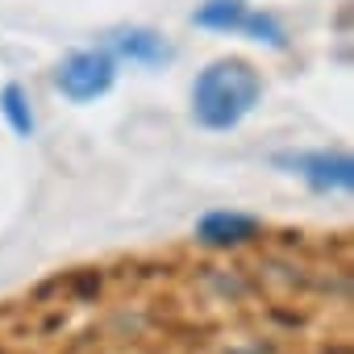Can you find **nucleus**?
<instances>
[{"label":"nucleus","instance_id":"1","mask_svg":"<svg viewBox=\"0 0 354 354\" xmlns=\"http://www.w3.org/2000/svg\"><path fill=\"white\" fill-rule=\"evenodd\" d=\"M263 96V75L246 59H213L192 84V117L205 129H234L242 125Z\"/></svg>","mask_w":354,"mask_h":354},{"label":"nucleus","instance_id":"2","mask_svg":"<svg viewBox=\"0 0 354 354\" xmlns=\"http://www.w3.org/2000/svg\"><path fill=\"white\" fill-rule=\"evenodd\" d=\"M113 80H117V59H113L104 46H96V50H75V55H67V59L59 63V71H55V88H59L67 100H75V104L100 100V96L113 88Z\"/></svg>","mask_w":354,"mask_h":354},{"label":"nucleus","instance_id":"3","mask_svg":"<svg viewBox=\"0 0 354 354\" xmlns=\"http://www.w3.org/2000/svg\"><path fill=\"white\" fill-rule=\"evenodd\" d=\"M275 167H288L313 192H350L354 188V158L346 150H300L275 154Z\"/></svg>","mask_w":354,"mask_h":354},{"label":"nucleus","instance_id":"4","mask_svg":"<svg viewBox=\"0 0 354 354\" xmlns=\"http://www.w3.org/2000/svg\"><path fill=\"white\" fill-rule=\"evenodd\" d=\"M259 217L238 213V209H213L196 221V242L213 246V250H230V246H246L259 238Z\"/></svg>","mask_w":354,"mask_h":354},{"label":"nucleus","instance_id":"5","mask_svg":"<svg viewBox=\"0 0 354 354\" xmlns=\"http://www.w3.org/2000/svg\"><path fill=\"white\" fill-rule=\"evenodd\" d=\"M104 50H109L113 59H129V63H146V67L171 59V46H167L154 30H138V26H129V30H113Z\"/></svg>","mask_w":354,"mask_h":354},{"label":"nucleus","instance_id":"6","mask_svg":"<svg viewBox=\"0 0 354 354\" xmlns=\"http://www.w3.org/2000/svg\"><path fill=\"white\" fill-rule=\"evenodd\" d=\"M246 0H205V5L192 13V21L201 30H217V34H238L246 21Z\"/></svg>","mask_w":354,"mask_h":354},{"label":"nucleus","instance_id":"7","mask_svg":"<svg viewBox=\"0 0 354 354\" xmlns=\"http://www.w3.org/2000/svg\"><path fill=\"white\" fill-rule=\"evenodd\" d=\"M0 113H5V121H9V129L17 133V138H34V109H30V96H26V88L21 84H5L0 88Z\"/></svg>","mask_w":354,"mask_h":354},{"label":"nucleus","instance_id":"8","mask_svg":"<svg viewBox=\"0 0 354 354\" xmlns=\"http://www.w3.org/2000/svg\"><path fill=\"white\" fill-rule=\"evenodd\" d=\"M238 34H250L254 42H267V46H288V34H283V26L271 17V13H254V9H246V21H242V30Z\"/></svg>","mask_w":354,"mask_h":354}]
</instances>
